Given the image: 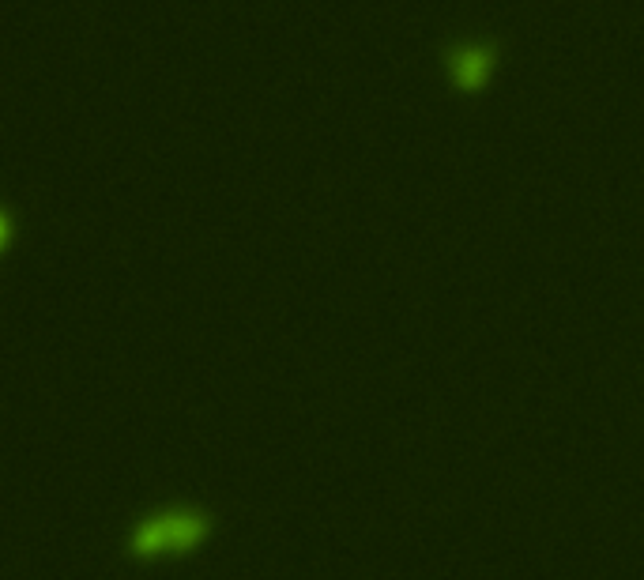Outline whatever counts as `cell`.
I'll return each instance as SVG.
<instances>
[{
  "mask_svg": "<svg viewBox=\"0 0 644 580\" xmlns=\"http://www.w3.org/2000/svg\"><path fill=\"white\" fill-rule=\"evenodd\" d=\"M211 532L208 513L200 509H170L144 520L132 535V554L136 558H159V554H185Z\"/></svg>",
  "mask_w": 644,
  "mask_h": 580,
  "instance_id": "1",
  "label": "cell"
},
{
  "mask_svg": "<svg viewBox=\"0 0 644 580\" xmlns=\"http://www.w3.org/2000/svg\"><path fill=\"white\" fill-rule=\"evenodd\" d=\"M494 61H498V46L486 42V46H464L449 53V72L460 91H483L490 72H494Z\"/></svg>",
  "mask_w": 644,
  "mask_h": 580,
  "instance_id": "2",
  "label": "cell"
}]
</instances>
